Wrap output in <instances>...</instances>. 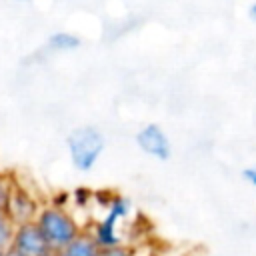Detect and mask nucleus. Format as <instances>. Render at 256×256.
Listing matches in <instances>:
<instances>
[{"instance_id": "1", "label": "nucleus", "mask_w": 256, "mask_h": 256, "mask_svg": "<svg viewBox=\"0 0 256 256\" xmlns=\"http://www.w3.org/2000/svg\"><path fill=\"white\" fill-rule=\"evenodd\" d=\"M34 222L52 250H62L84 230V226L68 208H56L52 204H44Z\"/></svg>"}, {"instance_id": "2", "label": "nucleus", "mask_w": 256, "mask_h": 256, "mask_svg": "<svg viewBox=\"0 0 256 256\" xmlns=\"http://www.w3.org/2000/svg\"><path fill=\"white\" fill-rule=\"evenodd\" d=\"M66 146L72 166L78 172H90L106 148V138L96 126H80L68 134Z\"/></svg>"}, {"instance_id": "3", "label": "nucleus", "mask_w": 256, "mask_h": 256, "mask_svg": "<svg viewBox=\"0 0 256 256\" xmlns=\"http://www.w3.org/2000/svg\"><path fill=\"white\" fill-rule=\"evenodd\" d=\"M8 248L20 256H46L48 252H52L48 240L44 238L36 222L14 226L12 236L8 240Z\"/></svg>"}, {"instance_id": "4", "label": "nucleus", "mask_w": 256, "mask_h": 256, "mask_svg": "<svg viewBox=\"0 0 256 256\" xmlns=\"http://www.w3.org/2000/svg\"><path fill=\"white\" fill-rule=\"evenodd\" d=\"M42 206L44 204L38 200V196L28 186L18 182L14 186V190H12V194H10V200H8L4 210H6L8 218H10V222L14 226H18V224L34 222Z\"/></svg>"}, {"instance_id": "5", "label": "nucleus", "mask_w": 256, "mask_h": 256, "mask_svg": "<svg viewBox=\"0 0 256 256\" xmlns=\"http://www.w3.org/2000/svg\"><path fill=\"white\" fill-rule=\"evenodd\" d=\"M136 144L138 148L156 158V160H168L172 156V146H170V138L166 136V132L162 130L160 124H146L144 128H140L136 132Z\"/></svg>"}, {"instance_id": "6", "label": "nucleus", "mask_w": 256, "mask_h": 256, "mask_svg": "<svg viewBox=\"0 0 256 256\" xmlns=\"http://www.w3.org/2000/svg\"><path fill=\"white\" fill-rule=\"evenodd\" d=\"M62 256H100L102 248L96 244V240L88 234V230L84 228L80 236H76L68 246H64Z\"/></svg>"}, {"instance_id": "7", "label": "nucleus", "mask_w": 256, "mask_h": 256, "mask_svg": "<svg viewBox=\"0 0 256 256\" xmlns=\"http://www.w3.org/2000/svg\"><path fill=\"white\" fill-rule=\"evenodd\" d=\"M48 46L56 52H70L80 46V38L72 32H54L48 38Z\"/></svg>"}, {"instance_id": "8", "label": "nucleus", "mask_w": 256, "mask_h": 256, "mask_svg": "<svg viewBox=\"0 0 256 256\" xmlns=\"http://www.w3.org/2000/svg\"><path fill=\"white\" fill-rule=\"evenodd\" d=\"M18 184V178L12 174V172H4L0 170V208L4 210L8 200H10V194L14 190V186Z\"/></svg>"}, {"instance_id": "9", "label": "nucleus", "mask_w": 256, "mask_h": 256, "mask_svg": "<svg viewBox=\"0 0 256 256\" xmlns=\"http://www.w3.org/2000/svg\"><path fill=\"white\" fill-rule=\"evenodd\" d=\"M70 200L78 208H86L90 202H94V190H90L86 186H78V188H74V192H70Z\"/></svg>"}, {"instance_id": "10", "label": "nucleus", "mask_w": 256, "mask_h": 256, "mask_svg": "<svg viewBox=\"0 0 256 256\" xmlns=\"http://www.w3.org/2000/svg\"><path fill=\"white\" fill-rule=\"evenodd\" d=\"M100 256H138V250L134 244H128V242H120L116 246H110V248H102Z\"/></svg>"}, {"instance_id": "11", "label": "nucleus", "mask_w": 256, "mask_h": 256, "mask_svg": "<svg viewBox=\"0 0 256 256\" xmlns=\"http://www.w3.org/2000/svg\"><path fill=\"white\" fill-rule=\"evenodd\" d=\"M12 230H14V224L10 222L6 210L0 208V240L8 244V240H10V236H12Z\"/></svg>"}, {"instance_id": "12", "label": "nucleus", "mask_w": 256, "mask_h": 256, "mask_svg": "<svg viewBox=\"0 0 256 256\" xmlns=\"http://www.w3.org/2000/svg\"><path fill=\"white\" fill-rule=\"evenodd\" d=\"M68 202H70V194L68 192H58L56 196H52V200L48 204H52L56 208H68Z\"/></svg>"}, {"instance_id": "13", "label": "nucleus", "mask_w": 256, "mask_h": 256, "mask_svg": "<svg viewBox=\"0 0 256 256\" xmlns=\"http://www.w3.org/2000/svg\"><path fill=\"white\" fill-rule=\"evenodd\" d=\"M244 178L254 186V190H256V166H252V168H246L244 170Z\"/></svg>"}, {"instance_id": "14", "label": "nucleus", "mask_w": 256, "mask_h": 256, "mask_svg": "<svg viewBox=\"0 0 256 256\" xmlns=\"http://www.w3.org/2000/svg\"><path fill=\"white\" fill-rule=\"evenodd\" d=\"M248 16H250L252 22H256V2L250 4V8H248Z\"/></svg>"}, {"instance_id": "15", "label": "nucleus", "mask_w": 256, "mask_h": 256, "mask_svg": "<svg viewBox=\"0 0 256 256\" xmlns=\"http://www.w3.org/2000/svg\"><path fill=\"white\" fill-rule=\"evenodd\" d=\"M6 250H8V244L0 240V256H4V254H6Z\"/></svg>"}, {"instance_id": "16", "label": "nucleus", "mask_w": 256, "mask_h": 256, "mask_svg": "<svg viewBox=\"0 0 256 256\" xmlns=\"http://www.w3.org/2000/svg\"><path fill=\"white\" fill-rule=\"evenodd\" d=\"M46 256H62V252H60V250H52V252H48Z\"/></svg>"}, {"instance_id": "17", "label": "nucleus", "mask_w": 256, "mask_h": 256, "mask_svg": "<svg viewBox=\"0 0 256 256\" xmlns=\"http://www.w3.org/2000/svg\"><path fill=\"white\" fill-rule=\"evenodd\" d=\"M4 256H20V254H16V252H14V250H10V248H8V250H6V254H4Z\"/></svg>"}]
</instances>
